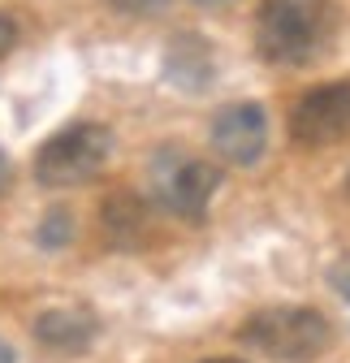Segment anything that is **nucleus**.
Segmentation results:
<instances>
[{"mask_svg": "<svg viewBox=\"0 0 350 363\" xmlns=\"http://www.w3.org/2000/svg\"><path fill=\"white\" fill-rule=\"evenodd\" d=\"M337 30L333 0H264L255 22V48L269 65H312Z\"/></svg>", "mask_w": 350, "mask_h": 363, "instance_id": "obj_1", "label": "nucleus"}, {"mask_svg": "<svg viewBox=\"0 0 350 363\" xmlns=\"http://www.w3.org/2000/svg\"><path fill=\"white\" fill-rule=\"evenodd\" d=\"M242 342L277 363H312L329 350L333 329L316 307H264L242 320Z\"/></svg>", "mask_w": 350, "mask_h": 363, "instance_id": "obj_2", "label": "nucleus"}, {"mask_svg": "<svg viewBox=\"0 0 350 363\" xmlns=\"http://www.w3.org/2000/svg\"><path fill=\"white\" fill-rule=\"evenodd\" d=\"M113 156V130L100 121H74L57 130L48 143L35 152V182L48 191H69L91 182Z\"/></svg>", "mask_w": 350, "mask_h": 363, "instance_id": "obj_3", "label": "nucleus"}, {"mask_svg": "<svg viewBox=\"0 0 350 363\" xmlns=\"http://www.w3.org/2000/svg\"><path fill=\"white\" fill-rule=\"evenodd\" d=\"M152 177H156V199L182 220H203L216 191H221V169L186 152H160Z\"/></svg>", "mask_w": 350, "mask_h": 363, "instance_id": "obj_4", "label": "nucleus"}, {"mask_svg": "<svg viewBox=\"0 0 350 363\" xmlns=\"http://www.w3.org/2000/svg\"><path fill=\"white\" fill-rule=\"evenodd\" d=\"M290 134L303 147H333L350 134V78L320 82L290 104Z\"/></svg>", "mask_w": 350, "mask_h": 363, "instance_id": "obj_5", "label": "nucleus"}, {"mask_svg": "<svg viewBox=\"0 0 350 363\" xmlns=\"http://www.w3.org/2000/svg\"><path fill=\"white\" fill-rule=\"evenodd\" d=\"M208 139H212V152L234 169L259 164V156L269 147V113H264V104H251V100L225 104L212 117Z\"/></svg>", "mask_w": 350, "mask_h": 363, "instance_id": "obj_6", "label": "nucleus"}, {"mask_svg": "<svg viewBox=\"0 0 350 363\" xmlns=\"http://www.w3.org/2000/svg\"><path fill=\"white\" fill-rule=\"evenodd\" d=\"M30 333H35V342L43 350H52V354H78V350H86L100 337V315L91 307H82V303H61V307L39 311Z\"/></svg>", "mask_w": 350, "mask_h": 363, "instance_id": "obj_7", "label": "nucleus"}, {"mask_svg": "<svg viewBox=\"0 0 350 363\" xmlns=\"http://www.w3.org/2000/svg\"><path fill=\"white\" fill-rule=\"evenodd\" d=\"M100 230L113 247H139L147 238V203L135 191H113L100 203Z\"/></svg>", "mask_w": 350, "mask_h": 363, "instance_id": "obj_8", "label": "nucleus"}, {"mask_svg": "<svg viewBox=\"0 0 350 363\" xmlns=\"http://www.w3.org/2000/svg\"><path fill=\"white\" fill-rule=\"evenodd\" d=\"M169 78L178 82L182 91H208L212 82V57H208V43L195 35H178L169 48Z\"/></svg>", "mask_w": 350, "mask_h": 363, "instance_id": "obj_9", "label": "nucleus"}, {"mask_svg": "<svg viewBox=\"0 0 350 363\" xmlns=\"http://www.w3.org/2000/svg\"><path fill=\"white\" fill-rule=\"evenodd\" d=\"M69 238H74V216L65 208H52L48 216L39 220V242L43 247H65Z\"/></svg>", "mask_w": 350, "mask_h": 363, "instance_id": "obj_10", "label": "nucleus"}, {"mask_svg": "<svg viewBox=\"0 0 350 363\" xmlns=\"http://www.w3.org/2000/svg\"><path fill=\"white\" fill-rule=\"evenodd\" d=\"M117 13H135V18H147V13H160L169 0H108Z\"/></svg>", "mask_w": 350, "mask_h": 363, "instance_id": "obj_11", "label": "nucleus"}, {"mask_svg": "<svg viewBox=\"0 0 350 363\" xmlns=\"http://www.w3.org/2000/svg\"><path fill=\"white\" fill-rule=\"evenodd\" d=\"M13 48H18V22L9 13H0V61H5Z\"/></svg>", "mask_w": 350, "mask_h": 363, "instance_id": "obj_12", "label": "nucleus"}, {"mask_svg": "<svg viewBox=\"0 0 350 363\" xmlns=\"http://www.w3.org/2000/svg\"><path fill=\"white\" fill-rule=\"evenodd\" d=\"M9 182H13V164H9V156L0 152V195L9 191Z\"/></svg>", "mask_w": 350, "mask_h": 363, "instance_id": "obj_13", "label": "nucleus"}, {"mask_svg": "<svg viewBox=\"0 0 350 363\" xmlns=\"http://www.w3.org/2000/svg\"><path fill=\"white\" fill-rule=\"evenodd\" d=\"M0 363H18V354H13V346L0 337Z\"/></svg>", "mask_w": 350, "mask_h": 363, "instance_id": "obj_14", "label": "nucleus"}, {"mask_svg": "<svg viewBox=\"0 0 350 363\" xmlns=\"http://www.w3.org/2000/svg\"><path fill=\"white\" fill-rule=\"evenodd\" d=\"M199 363H247V359H234V354H212V359H199Z\"/></svg>", "mask_w": 350, "mask_h": 363, "instance_id": "obj_15", "label": "nucleus"}, {"mask_svg": "<svg viewBox=\"0 0 350 363\" xmlns=\"http://www.w3.org/2000/svg\"><path fill=\"white\" fill-rule=\"evenodd\" d=\"M195 5H203V9H221V5H230V0H195Z\"/></svg>", "mask_w": 350, "mask_h": 363, "instance_id": "obj_16", "label": "nucleus"}]
</instances>
